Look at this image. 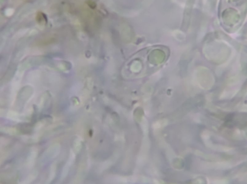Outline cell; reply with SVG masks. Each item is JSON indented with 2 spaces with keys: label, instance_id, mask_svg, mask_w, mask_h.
<instances>
[{
  "label": "cell",
  "instance_id": "cell-1",
  "mask_svg": "<svg viewBox=\"0 0 247 184\" xmlns=\"http://www.w3.org/2000/svg\"><path fill=\"white\" fill-rule=\"evenodd\" d=\"M241 170L244 172L247 171V162H244L242 164V166H240Z\"/></svg>",
  "mask_w": 247,
  "mask_h": 184
},
{
  "label": "cell",
  "instance_id": "cell-2",
  "mask_svg": "<svg viewBox=\"0 0 247 184\" xmlns=\"http://www.w3.org/2000/svg\"><path fill=\"white\" fill-rule=\"evenodd\" d=\"M244 153L246 154H247V149H244V151H243Z\"/></svg>",
  "mask_w": 247,
  "mask_h": 184
}]
</instances>
